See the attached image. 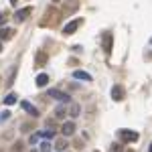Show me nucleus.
Segmentation results:
<instances>
[{"label":"nucleus","instance_id":"5","mask_svg":"<svg viewBox=\"0 0 152 152\" xmlns=\"http://www.w3.org/2000/svg\"><path fill=\"white\" fill-rule=\"evenodd\" d=\"M124 97H126V89H124L122 85H114V87H112V99H114V102H122Z\"/></svg>","mask_w":152,"mask_h":152},{"label":"nucleus","instance_id":"3","mask_svg":"<svg viewBox=\"0 0 152 152\" xmlns=\"http://www.w3.org/2000/svg\"><path fill=\"white\" fill-rule=\"evenodd\" d=\"M83 20L81 18H75V20H71V23H67L65 26H63V35H73L77 28H79V24H81Z\"/></svg>","mask_w":152,"mask_h":152},{"label":"nucleus","instance_id":"18","mask_svg":"<svg viewBox=\"0 0 152 152\" xmlns=\"http://www.w3.org/2000/svg\"><path fill=\"white\" fill-rule=\"evenodd\" d=\"M41 136H43V138H49V140H53V138H55V132H53V130H45V132H41Z\"/></svg>","mask_w":152,"mask_h":152},{"label":"nucleus","instance_id":"1","mask_svg":"<svg viewBox=\"0 0 152 152\" xmlns=\"http://www.w3.org/2000/svg\"><path fill=\"white\" fill-rule=\"evenodd\" d=\"M118 138L122 142H136L138 140V132H134V130H118Z\"/></svg>","mask_w":152,"mask_h":152},{"label":"nucleus","instance_id":"27","mask_svg":"<svg viewBox=\"0 0 152 152\" xmlns=\"http://www.w3.org/2000/svg\"><path fill=\"white\" fill-rule=\"evenodd\" d=\"M0 51H2V41H0Z\"/></svg>","mask_w":152,"mask_h":152},{"label":"nucleus","instance_id":"25","mask_svg":"<svg viewBox=\"0 0 152 152\" xmlns=\"http://www.w3.org/2000/svg\"><path fill=\"white\" fill-rule=\"evenodd\" d=\"M10 4H12V6H16V0H10Z\"/></svg>","mask_w":152,"mask_h":152},{"label":"nucleus","instance_id":"20","mask_svg":"<svg viewBox=\"0 0 152 152\" xmlns=\"http://www.w3.org/2000/svg\"><path fill=\"white\" fill-rule=\"evenodd\" d=\"M49 148H51V144H49V142H43L41 148H39V152H49Z\"/></svg>","mask_w":152,"mask_h":152},{"label":"nucleus","instance_id":"14","mask_svg":"<svg viewBox=\"0 0 152 152\" xmlns=\"http://www.w3.org/2000/svg\"><path fill=\"white\" fill-rule=\"evenodd\" d=\"M65 116H67V107L65 105H57L55 107V118L57 120H65Z\"/></svg>","mask_w":152,"mask_h":152},{"label":"nucleus","instance_id":"19","mask_svg":"<svg viewBox=\"0 0 152 152\" xmlns=\"http://www.w3.org/2000/svg\"><path fill=\"white\" fill-rule=\"evenodd\" d=\"M65 146H67V144H65V140H57V142H55V148H57V150H63Z\"/></svg>","mask_w":152,"mask_h":152},{"label":"nucleus","instance_id":"22","mask_svg":"<svg viewBox=\"0 0 152 152\" xmlns=\"http://www.w3.org/2000/svg\"><path fill=\"white\" fill-rule=\"evenodd\" d=\"M110 152H122V144H114V146H112V150Z\"/></svg>","mask_w":152,"mask_h":152},{"label":"nucleus","instance_id":"2","mask_svg":"<svg viewBox=\"0 0 152 152\" xmlns=\"http://www.w3.org/2000/svg\"><path fill=\"white\" fill-rule=\"evenodd\" d=\"M47 97H53V99H59V102H69V95L65 94V91H61V89H57V87H51L47 91Z\"/></svg>","mask_w":152,"mask_h":152},{"label":"nucleus","instance_id":"6","mask_svg":"<svg viewBox=\"0 0 152 152\" xmlns=\"http://www.w3.org/2000/svg\"><path fill=\"white\" fill-rule=\"evenodd\" d=\"M33 12V8L31 6H24V8H20V10H16V14H14V20L16 23H23V20H26L28 18V14Z\"/></svg>","mask_w":152,"mask_h":152},{"label":"nucleus","instance_id":"31","mask_svg":"<svg viewBox=\"0 0 152 152\" xmlns=\"http://www.w3.org/2000/svg\"><path fill=\"white\" fill-rule=\"evenodd\" d=\"M150 43H152V39H150Z\"/></svg>","mask_w":152,"mask_h":152},{"label":"nucleus","instance_id":"30","mask_svg":"<svg viewBox=\"0 0 152 152\" xmlns=\"http://www.w3.org/2000/svg\"><path fill=\"white\" fill-rule=\"evenodd\" d=\"M94 152H99V150H94Z\"/></svg>","mask_w":152,"mask_h":152},{"label":"nucleus","instance_id":"26","mask_svg":"<svg viewBox=\"0 0 152 152\" xmlns=\"http://www.w3.org/2000/svg\"><path fill=\"white\" fill-rule=\"evenodd\" d=\"M53 2H55V4H57V2H61V0H53Z\"/></svg>","mask_w":152,"mask_h":152},{"label":"nucleus","instance_id":"12","mask_svg":"<svg viewBox=\"0 0 152 152\" xmlns=\"http://www.w3.org/2000/svg\"><path fill=\"white\" fill-rule=\"evenodd\" d=\"M73 77H75V79H81V81H91V75L85 73V71H81V69L73 71Z\"/></svg>","mask_w":152,"mask_h":152},{"label":"nucleus","instance_id":"11","mask_svg":"<svg viewBox=\"0 0 152 152\" xmlns=\"http://www.w3.org/2000/svg\"><path fill=\"white\" fill-rule=\"evenodd\" d=\"M47 61H49V57L43 53V51H39V53H37V57H35L37 67H45V65H47Z\"/></svg>","mask_w":152,"mask_h":152},{"label":"nucleus","instance_id":"8","mask_svg":"<svg viewBox=\"0 0 152 152\" xmlns=\"http://www.w3.org/2000/svg\"><path fill=\"white\" fill-rule=\"evenodd\" d=\"M20 107H23L26 114H31L33 118H39V110H37V107L31 104V102H20Z\"/></svg>","mask_w":152,"mask_h":152},{"label":"nucleus","instance_id":"4","mask_svg":"<svg viewBox=\"0 0 152 152\" xmlns=\"http://www.w3.org/2000/svg\"><path fill=\"white\" fill-rule=\"evenodd\" d=\"M112 45H114V35L112 33H104V37H102V47H104L105 53H112Z\"/></svg>","mask_w":152,"mask_h":152},{"label":"nucleus","instance_id":"28","mask_svg":"<svg viewBox=\"0 0 152 152\" xmlns=\"http://www.w3.org/2000/svg\"><path fill=\"white\" fill-rule=\"evenodd\" d=\"M31 152H39V150H35V148H33V150H31Z\"/></svg>","mask_w":152,"mask_h":152},{"label":"nucleus","instance_id":"16","mask_svg":"<svg viewBox=\"0 0 152 152\" xmlns=\"http://www.w3.org/2000/svg\"><path fill=\"white\" fill-rule=\"evenodd\" d=\"M16 99H18V95H16V94H8L6 97H4V104L12 105V104H16Z\"/></svg>","mask_w":152,"mask_h":152},{"label":"nucleus","instance_id":"13","mask_svg":"<svg viewBox=\"0 0 152 152\" xmlns=\"http://www.w3.org/2000/svg\"><path fill=\"white\" fill-rule=\"evenodd\" d=\"M49 83V75L47 73H39L37 75V87H45Z\"/></svg>","mask_w":152,"mask_h":152},{"label":"nucleus","instance_id":"15","mask_svg":"<svg viewBox=\"0 0 152 152\" xmlns=\"http://www.w3.org/2000/svg\"><path fill=\"white\" fill-rule=\"evenodd\" d=\"M12 33H14L12 28H8V26H2V28H0V39H2V41H6V39H10V37H12Z\"/></svg>","mask_w":152,"mask_h":152},{"label":"nucleus","instance_id":"21","mask_svg":"<svg viewBox=\"0 0 152 152\" xmlns=\"http://www.w3.org/2000/svg\"><path fill=\"white\" fill-rule=\"evenodd\" d=\"M8 118H10V112L6 110V112H2V116H0V122H6Z\"/></svg>","mask_w":152,"mask_h":152},{"label":"nucleus","instance_id":"24","mask_svg":"<svg viewBox=\"0 0 152 152\" xmlns=\"http://www.w3.org/2000/svg\"><path fill=\"white\" fill-rule=\"evenodd\" d=\"M37 140H39V136H37V134H33V136H31V144H35Z\"/></svg>","mask_w":152,"mask_h":152},{"label":"nucleus","instance_id":"23","mask_svg":"<svg viewBox=\"0 0 152 152\" xmlns=\"http://www.w3.org/2000/svg\"><path fill=\"white\" fill-rule=\"evenodd\" d=\"M6 20H8V16H6V14H0V26H4Z\"/></svg>","mask_w":152,"mask_h":152},{"label":"nucleus","instance_id":"29","mask_svg":"<svg viewBox=\"0 0 152 152\" xmlns=\"http://www.w3.org/2000/svg\"><path fill=\"white\" fill-rule=\"evenodd\" d=\"M150 152H152V144H150Z\"/></svg>","mask_w":152,"mask_h":152},{"label":"nucleus","instance_id":"10","mask_svg":"<svg viewBox=\"0 0 152 152\" xmlns=\"http://www.w3.org/2000/svg\"><path fill=\"white\" fill-rule=\"evenodd\" d=\"M67 116H71V118H79V116H81V105H79V104H71V105H69V110H67Z\"/></svg>","mask_w":152,"mask_h":152},{"label":"nucleus","instance_id":"17","mask_svg":"<svg viewBox=\"0 0 152 152\" xmlns=\"http://www.w3.org/2000/svg\"><path fill=\"white\" fill-rule=\"evenodd\" d=\"M23 146H24V144H23L20 140H18V142H14V144H12V148H10V152H23V150H24Z\"/></svg>","mask_w":152,"mask_h":152},{"label":"nucleus","instance_id":"9","mask_svg":"<svg viewBox=\"0 0 152 152\" xmlns=\"http://www.w3.org/2000/svg\"><path fill=\"white\" fill-rule=\"evenodd\" d=\"M79 8V0H67L65 2V14H73Z\"/></svg>","mask_w":152,"mask_h":152},{"label":"nucleus","instance_id":"7","mask_svg":"<svg viewBox=\"0 0 152 152\" xmlns=\"http://www.w3.org/2000/svg\"><path fill=\"white\" fill-rule=\"evenodd\" d=\"M75 122H65V124H63V126H61V134H63V136H73V134H75Z\"/></svg>","mask_w":152,"mask_h":152}]
</instances>
